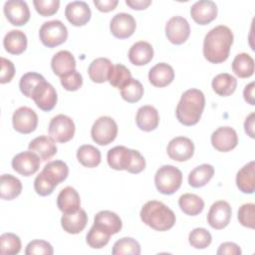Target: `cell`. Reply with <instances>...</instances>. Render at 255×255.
<instances>
[{"label":"cell","instance_id":"3","mask_svg":"<svg viewBox=\"0 0 255 255\" xmlns=\"http://www.w3.org/2000/svg\"><path fill=\"white\" fill-rule=\"evenodd\" d=\"M141 221L156 231H166L175 224V214L164 203L157 200L147 201L140 210Z\"/></svg>","mask_w":255,"mask_h":255},{"label":"cell","instance_id":"41","mask_svg":"<svg viewBox=\"0 0 255 255\" xmlns=\"http://www.w3.org/2000/svg\"><path fill=\"white\" fill-rule=\"evenodd\" d=\"M21 250L20 237L14 233H3L0 236V252L3 255H16Z\"/></svg>","mask_w":255,"mask_h":255},{"label":"cell","instance_id":"2","mask_svg":"<svg viewBox=\"0 0 255 255\" xmlns=\"http://www.w3.org/2000/svg\"><path fill=\"white\" fill-rule=\"evenodd\" d=\"M204 107L205 98L200 90H186L177 104L175 110L176 119L183 126H194L199 122Z\"/></svg>","mask_w":255,"mask_h":255},{"label":"cell","instance_id":"4","mask_svg":"<svg viewBox=\"0 0 255 255\" xmlns=\"http://www.w3.org/2000/svg\"><path fill=\"white\" fill-rule=\"evenodd\" d=\"M68 174L69 167L66 162L62 160L49 161L34 180L35 191L41 196L50 195L55 187L68 177Z\"/></svg>","mask_w":255,"mask_h":255},{"label":"cell","instance_id":"44","mask_svg":"<svg viewBox=\"0 0 255 255\" xmlns=\"http://www.w3.org/2000/svg\"><path fill=\"white\" fill-rule=\"evenodd\" d=\"M121 96L128 103H136L143 96V87L139 81L131 79L130 82L121 90Z\"/></svg>","mask_w":255,"mask_h":255},{"label":"cell","instance_id":"49","mask_svg":"<svg viewBox=\"0 0 255 255\" xmlns=\"http://www.w3.org/2000/svg\"><path fill=\"white\" fill-rule=\"evenodd\" d=\"M15 75V67L14 64L4 58L1 57V73H0V83L1 84H6L11 82Z\"/></svg>","mask_w":255,"mask_h":255},{"label":"cell","instance_id":"32","mask_svg":"<svg viewBox=\"0 0 255 255\" xmlns=\"http://www.w3.org/2000/svg\"><path fill=\"white\" fill-rule=\"evenodd\" d=\"M112 68L113 64L108 58H98L90 64L88 74L93 82L102 84L108 81Z\"/></svg>","mask_w":255,"mask_h":255},{"label":"cell","instance_id":"48","mask_svg":"<svg viewBox=\"0 0 255 255\" xmlns=\"http://www.w3.org/2000/svg\"><path fill=\"white\" fill-rule=\"evenodd\" d=\"M60 81H61V85L63 86V88L70 92L78 91L83 85V77L76 70H74L71 73H69L68 75L60 78Z\"/></svg>","mask_w":255,"mask_h":255},{"label":"cell","instance_id":"43","mask_svg":"<svg viewBox=\"0 0 255 255\" xmlns=\"http://www.w3.org/2000/svg\"><path fill=\"white\" fill-rule=\"evenodd\" d=\"M188 241L189 244L195 249H205L210 245L212 241V236L210 232L205 228L198 227L194 228L189 233Z\"/></svg>","mask_w":255,"mask_h":255},{"label":"cell","instance_id":"23","mask_svg":"<svg viewBox=\"0 0 255 255\" xmlns=\"http://www.w3.org/2000/svg\"><path fill=\"white\" fill-rule=\"evenodd\" d=\"M135 123L137 128L143 131H151L155 129L159 124L157 110L148 105L140 107L135 116Z\"/></svg>","mask_w":255,"mask_h":255},{"label":"cell","instance_id":"25","mask_svg":"<svg viewBox=\"0 0 255 255\" xmlns=\"http://www.w3.org/2000/svg\"><path fill=\"white\" fill-rule=\"evenodd\" d=\"M28 147L29 150L35 152L43 161L51 159L57 153V146L55 141L47 135H40L35 137L30 141Z\"/></svg>","mask_w":255,"mask_h":255},{"label":"cell","instance_id":"38","mask_svg":"<svg viewBox=\"0 0 255 255\" xmlns=\"http://www.w3.org/2000/svg\"><path fill=\"white\" fill-rule=\"evenodd\" d=\"M232 71L241 78H249L254 74V60L247 53L238 54L232 62Z\"/></svg>","mask_w":255,"mask_h":255},{"label":"cell","instance_id":"50","mask_svg":"<svg viewBox=\"0 0 255 255\" xmlns=\"http://www.w3.org/2000/svg\"><path fill=\"white\" fill-rule=\"evenodd\" d=\"M216 253L217 255H240L241 249L236 243L224 242L220 244Z\"/></svg>","mask_w":255,"mask_h":255},{"label":"cell","instance_id":"42","mask_svg":"<svg viewBox=\"0 0 255 255\" xmlns=\"http://www.w3.org/2000/svg\"><path fill=\"white\" fill-rule=\"evenodd\" d=\"M110 237V234H108L106 231L102 230L95 224H93V226L91 227L86 236V241L91 248L101 249L109 243Z\"/></svg>","mask_w":255,"mask_h":255},{"label":"cell","instance_id":"46","mask_svg":"<svg viewBox=\"0 0 255 255\" xmlns=\"http://www.w3.org/2000/svg\"><path fill=\"white\" fill-rule=\"evenodd\" d=\"M53 253L52 245L45 240H32L25 249L26 255H52Z\"/></svg>","mask_w":255,"mask_h":255},{"label":"cell","instance_id":"20","mask_svg":"<svg viewBox=\"0 0 255 255\" xmlns=\"http://www.w3.org/2000/svg\"><path fill=\"white\" fill-rule=\"evenodd\" d=\"M94 224L110 235L117 234L123 227L120 216L110 210H102L98 212L94 217Z\"/></svg>","mask_w":255,"mask_h":255},{"label":"cell","instance_id":"6","mask_svg":"<svg viewBox=\"0 0 255 255\" xmlns=\"http://www.w3.org/2000/svg\"><path fill=\"white\" fill-rule=\"evenodd\" d=\"M39 37L44 46L54 48L66 42L68 29L60 20H51L41 26Z\"/></svg>","mask_w":255,"mask_h":255},{"label":"cell","instance_id":"13","mask_svg":"<svg viewBox=\"0 0 255 255\" xmlns=\"http://www.w3.org/2000/svg\"><path fill=\"white\" fill-rule=\"evenodd\" d=\"M168 156L176 161H186L194 153V143L185 136H176L172 138L166 147Z\"/></svg>","mask_w":255,"mask_h":255},{"label":"cell","instance_id":"34","mask_svg":"<svg viewBox=\"0 0 255 255\" xmlns=\"http://www.w3.org/2000/svg\"><path fill=\"white\" fill-rule=\"evenodd\" d=\"M22 191L21 181L12 174H2L0 178V195L2 199L12 200Z\"/></svg>","mask_w":255,"mask_h":255},{"label":"cell","instance_id":"45","mask_svg":"<svg viewBox=\"0 0 255 255\" xmlns=\"http://www.w3.org/2000/svg\"><path fill=\"white\" fill-rule=\"evenodd\" d=\"M238 220L242 226L254 229V227H255V204L254 203L242 204L238 210Z\"/></svg>","mask_w":255,"mask_h":255},{"label":"cell","instance_id":"54","mask_svg":"<svg viewBox=\"0 0 255 255\" xmlns=\"http://www.w3.org/2000/svg\"><path fill=\"white\" fill-rule=\"evenodd\" d=\"M255 118V114L251 113L245 120L244 122V129L245 132L247 133V135H249L250 137L254 138V119Z\"/></svg>","mask_w":255,"mask_h":255},{"label":"cell","instance_id":"52","mask_svg":"<svg viewBox=\"0 0 255 255\" xmlns=\"http://www.w3.org/2000/svg\"><path fill=\"white\" fill-rule=\"evenodd\" d=\"M126 4L134 10L146 9L150 4V0H126Z\"/></svg>","mask_w":255,"mask_h":255},{"label":"cell","instance_id":"17","mask_svg":"<svg viewBox=\"0 0 255 255\" xmlns=\"http://www.w3.org/2000/svg\"><path fill=\"white\" fill-rule=\"evenodd\" d=\"M135 28V20L128 13L116 14L110 23V30L118 39H127L130 37L134 33Z\"/></svg>","mask_w":255,"mask_h":255},{"label":"cell","instance_id":"9","mask_svg":"<svg viewBox=\"0 0 255 255\" xmlns=\"http://www.w3.org/2000/svg\"><path fill=\"white\" fill-rule=\"evenodd\" d=\"M48 130L50 137L54 141L64 143L73 138L76 127L70 117L61 114L51 120Z\"/></svg>","mask_w":255,"mask_h":255},{"label":"cell","instance_id":"33","mask_svg":"<svg viewBox=\"0 0 255 255\" xmlns=\"http://www.w3.org/2000/svg\"><path fill=\"white\" fill-rule=\"evenodd\" d=\"M213 91L221 97L232 95L237 87V80L228 73H221L214 77L211 83Z\"/></svg>","mask_w":255,"mask_h":255},{"label":"cell","instance_id":"30","mask_svg":"<svg viewBox=\"0 0 255 255\" xmlns=\"http://www.w3.org/2000/svg\"><path fill=\"white\" fill-rule=\"evenodd\" d=\"M32 100L40 110L50 112L56 107L58 97L55 88L50 83L46 82Z\"/></svg>","mask_w":255,"mask_h":255},{"label":"cell","instance_id":"11","mask_svg":"<svg viewBox=\"0 0 255 255\" xmlns=\"http://www.w3.org/2000/svg\"><path fill=\"white\" fill-rule=\"evenodd\" d=\"M13 128L16 131L28 134L34 131L38 126V116L28 107H20L12 116Z\"/></svg>","mask_w":255,"mask_h":255},{"label":"cell","instance_id":"5","mask_svg":"<svg viewBox=\"0 0 255 255\" xmlns=\"http://www.w3.org/2000/svg\"><path fill=\"white\" fill-rule=\"evenodd\" d=\"M182 183L181 171L170 164L160 166L154 175L156 189L165 195L173 194L179 189Z\"/></svg>","mask_w":255,"mask_h":255},{"label":"cell","instance_id":"8","mask_svg":"<svg viewBox=\"0 0 255 255\" xmlns=\"http://www.w3.org/2000/svg\"><path fill=\"white\" fill-rule=\"evenodd\" d=\"M136 155L137 150L128 148L124 145H118L108 151L107 160L113 169L130 172L136 161Z\"/></svg>","mask_w":255,"mask_h":255},{"label":"cell","instance_id":"37","mask_svg":"<svg viewBox=\"0 0 255 255\" xmlns=\"http://www.w3.org/2000/svg\"><path fill=\"white\" fill-rule=\"evenodd\" d=\"M178 205L183 213L195 216L202 212L204 208V201L196 194L184 193L179 197Z\"/></svg>","mask_w":255,"mask_h":255},{"label":"cell","instance_id":"18","mask_svg":"<svg viewBox=\"0 0 255 255\" xmlns=\"http://www.w3.org/2000/svg\"><path fill=\"white\" fill-rule=\"evenodd\" d=\"M91 15V9L85 1L70 2L65 8V16L67 20L77 27L86 25L90 21Z\"/></svg>","mask_w":255,"mask_h":255},{"label":"cell","instance_id":"12","mask_svg":"<svg viewBox=\"0 0 255 255\" xmlns=\"http://www.w3.org/2000/svg\"><path fill=\"white\" fill-rule=\"evenodd\" d=\"M231 214L232 210L230 204L227 201L218 200L210 206L207 214V222L212 228L221 230L229 224Z\"/></svg>","mask_w":255,"mask_h":255},{"label":"cell","instance_id":"31","mask_svg":"<svg viewBox=\"0 0 255 255\" xmlns=\"http://www.w3.org/2000/svg\"><path fill=\"white\" fill-rule=\"evenodd\" d=\"M3 46L8 53L20 55L27 48V36L20 30H11L5 35Z\"/></svg>","mask_w":255,"mask_h":255},{"label":"cell","instance_id":"22","mask_svg":"<svg viewBox=\"0 0 255 255\" xmlns=\"http://www.w3.org/2000/svg\"><path fill=\"white\" fill-rule=\"evenodd\" d=\"M51 68L55 75L62 78L76 69L75 57L69 51H59L51 60Z\"/></svg>","mask_w":255,"mask_h":255},{"label":"cell","instance_id":"51","mask_svg":"<svg viewBox=\"0 0 255 255\" xmlns=\"http://www.w3.org/2000/svg\"><path fill=\"white\" fill-rule=\"evenodd\" d=\"M119 1L118 0H102V1H99V0H95L94 1V4L95 6L98 8L99 11L101 12H110V11H113L117 5H118Z\"/></svg>","mask_w":255,"mask_h":255},{"label":"cell","instance_id":"40","mask_svg":"<svg viewBox=\"0 0 255 255\" xmlns=\"http://www.w3.org/2000/svg\"><path fill=\"white\" fill-rule=\"evenodd\" d=\"M112 254L114 255H139L140 254V245L139 243L131 237H123L120 240L116 241L113 246Z\"/></svg>","mask_w":255,"mask_h":255},{"label":"cell","instance_id":"21","mask_svg":"<svg viewBox=\"0 0 255 255\" xmlns=\"http://www.w3.org/2000/svg\"><path fill=\"white\" fill-rule=\"evenodd\" d=\"M88 223V215L84 209H79L73 213H63L61 225L64 231L70 234L82 232Z\"/></svg>","mask_w":255,"mask_h":255},{"label":"cell","instance_id":"28","mask_svg":"<svg viewBox=\"0 0 255 255\" xmlns=\"http://www.w3.org/2000/svg\"><path fill=\"white\" fill-rule=\"evenodd\" d=\"M236 185L243 193L251 194L255 190V162H248L236 174Z\"/></svg>","mask_w":255,"mask_h":255},{"label":"cell","instance_id":"10","mask_svg":"<svg viewBox=\"0 0 255 255\" xmlns=\"http://www.w3.org/2000/svg\"><path fill=\"white\" fill-rule=\"evenodd\" d=\"M165 35L170 43L183 44L190 35V26L187 20L181 16L171 17L165 25Z\"/></svg>","mask_w":255,"mask_h":255},{"label":"cell","instance_id":"29","mask_svg":"<svg viewBox=\"0 0 255 255\" xmlns=\"http://www.w3.org/2000/svg\"><path fill=\"white\" fill-rule=\"evenodd\" d=\"M45 83L46 80L41 74L29 72L21 77L19 82V88L24 96L33 99Z\"/></svg>","mask_w":255,"mask_h":255},{"label":"cell","instance_id":"1","mask_svg":"<svg viewBox=\"0 0 255 255\" xmlns=\"http://www.w3.org/2000/svg\"><path fill=\"white\" fill-rule=\"evenodd\" d=\"M233 44V33L224 25L212 28L204 37L203 56L213 64H220L227 60Z\"/></svg>","mask_w":255,"mask_h":255},{"label":"cell","instance_id":"16","mask_svg":"<svg viewBox=\"0 0 255 255\" xmlns=\"http://www.w3.org/2000/svg\"><path fill=\"white\" fill-rule=\"evenodd\" d=\"M238 143V135L230 127H220L211 134L212 146L221 152H227L235 148Z\"/></svg>","mask_w":255,"mask_h":255},{"label":"cell","instance_id":"19","mask_svg":"<svg viewBox=\"0 0 255 255\" xmlns=\"http://www.w3.org/2000/svg\"><path fill=\"white\" fill-rule=\"evenodd\" d=\"M191 18L199 25H207L217 16V6L213 1L200 0L190 8Z\"/></svg>","mask_w":255,"mask_h":255},{"label":"cell","instance_id":"47","mask_svg":"<svg viewBox=\"0 0 255 255\" xmlns=\"http://www.w3.org/2000/svg\"><path fill=\"white\" fill-rule=\"evenodd\" d=\"M33 4L36 11L43 17H49L56 14L60 7L59 0H34Z\"/></svg>","mask_w":255,"mask_h":255},{"label":"cell","instance_id":"7","mask_svg":"<svg viewBox=\"0 0 255 255\" xmlns=\"http://www.w3.org/2000/svg\"><path fill=\"white\" fill-rule=\"evenodd\" d=\"M118 134V125L111 117H100L91 128L93 140L100 145H108L114 141Z\"/></svg>","mask_w":255,"mask_h":255},{"label":"cell","instance_id":"15","mask_svg":"<svg viewBox=\"0 0 255 255\" xmlns=\"http://www.w3.org/2000/svg\"><path fill=\"white\" fill-rule=\"evenodd\" d=\"M7 20L14 26H23L30 19V10L25 1L9 0L3 7Z\"/></svg>","mask_w":255,"mask_h":255},{"label":"cell","instance_id":"39","mask_svg":"<svg viewBox=\"0 0 255 255\" xmlns=\"http://www.w3.org/2000/svg\"><path fill=\"white\" fill-rule=\"evenodd\" d=\"M131 79V74L126 66L122 64H116L113 65L108 81L113 87L122 90L130 82Z\"/></svg>","mask_w":255,"mask_h":255},{"label":"cell","instance_id":"26","mask_svg":"<svg viewBox=\"0 0 255 255\" xmlns=\"http://www.w3.org/2000/svg\"><path fill=\"white\" fill-rule=\"evenodd\" d=\"M174 79V71L172 67L166 63H158L148 72V80L150 84L156 88L168 86Z\"/></svg>","mask_w":255,"mask_h":255},{"label":"cell","instance_id":"27","mask_svg":"<svg viewBox=\"0 0 255 255\" xmlns=\"http://www.w3.org/2000/svg\"><path fill=\"white\" fill-rule=\"evenodd\" d=\"M153 58V48L145 41L134 43L128 51V59L135 66H143L148 64Z\"/></svg>","mask_w":255,"mask_h":255},{"label":"cell","instance_id":"35","mask_svg":"<svg viewBox=\"0 0 255 255\" xmlns=\"http://www.w3.org/2000/svg\"><path fill=\"white\" fill-rule=\"evenodd\" d=\"M214 167L211 164L203 163L193 168L188 174V183L194 188L206 185L213 177Z\"/></svg>","mask_w":255,"mask_h":255},{"label":"cell","instance_id":"36","mask_svg":"<svg viewBox=\"0 0 255 255\" xmlns=\"http://www.w3.org/2000/svg\"><path fill=\"white\" fill-rule=\"evenodd\" d=\"M77 158L85 167L93 168L101 163V151L92 144H83L77 150Z\"/></svg>","mask_w":255,"mask_h":255},{"label":"cell","instance_id":"53","mask_svg":"<svg viewBox=\"0 0 255 255\" xmlns=\"http://www.w3.org/2000/svg\"><path fill=\"white\" fill-rule=\"evenodd\" d=\"M243 97L244 100L251 106L255 105V99H254V82H251L248 84L244 91H243Z\"/></svg>","mask_w":255,"mask_h":255},{"label":"cell","instance_id":"14","mask_svg":"<svg viewBox=\"0 0 255 255\" xmlns=\"http://www.w3.org/2000/svg\"><path fill=\"white\" fill-rule=\"evenodd\" d=\"M13 169L23 176H30L36 173L40 167V157L31 150L22 151L12 159Z\"/></svg>","mask_w":255,"mask_h":255},{"label":"cell","instance_id":"24","mask_svg":"<svg viewBox=\"0 0 255 255\" xmlns=\"http://www.w3.org/2000/svg\"><path fill=\"white\" fill-rule=\"evenodd\" d=\"M57 206L63 213L78 211L81 207V199L78 191L72 186L63 188L58 194Z\"/></svg>","mask_w":255,"mask_h":255}]
</instances>
